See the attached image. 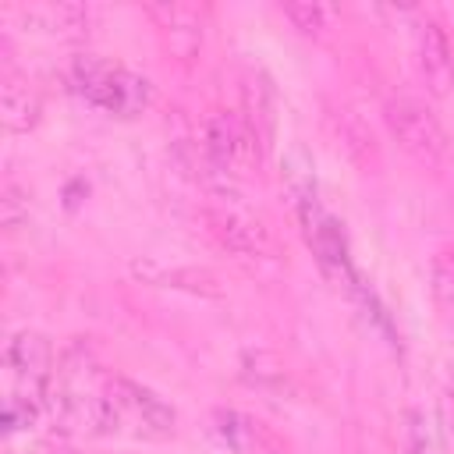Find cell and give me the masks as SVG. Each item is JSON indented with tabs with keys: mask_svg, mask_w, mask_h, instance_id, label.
<instances>
[{
	"mask_svg": "<svg viewBox=\"0 0 454 454\" xmlns=\"http://www.w3.org/2000/svg\"><path fill=\"white\" fill-rule=\"evenodd\" d=\"M326 121H330V131H333L337 145H340V149H344L365 174L380 167V145H376V135L369 131V124H365L355 110H348V106H333Z\"/></svg>",
	"mask_w": 454,
	"mask_h": 454,
	"instance_id": "cell-11",
	"label": "cell"
},
{
	"mask_svg": "<svg viewBox=\"0 0 454 454\" xmlns=\"http://www.w3.org/2000/svg\"><path fill=\"white\" fill-rule=\"evenodd\" d=\"M142 11L153 21L163 53L184 67L195 64V57L202 53V35H206L202 11L195 4H177V0H156V4H145Z\"/></svg>",
	"mask_w": 454,
	"mask_h": 454,
	"instance_id": "cell-5",
	"label": "cell"
},
{
	"mask_svg": "<svg viewBox=\"0 0 454 454\" xmlns=\"http://www.w3.org/2000/svg\"><path fill=\"white\" fill-rule=\"evenodd\" d=\"M280 14L291 21V28L305 39H326L333 28V7L312 4V0H287L280 4Z\"/></svg>",
	"mask_w": 454,
	"mask_h": 454,
	"instance_id": "cell-14",
	"label": "cell"
},
{
	"mask_svg": "<svg viewBox=\"0 0 454 454\" xmlns=\"http://www.w3.org/2000/svg\"><path fill=\"white\" fill-rule=\"evenodd\" d=\"M383 124H387L390 138L401 145V153L411 156L419 167L443 170L450 163V138H447L440 117L433 114V106H426L422 99L390 96L383 103Z\"/></svg>",
	"mask_w": 454,
	"mask_h": 454,
	"instance_id": "cell-1",
	"label": "cell"
},
{
	"mask_svg": "<svg viewBox=\"0 0 454 454\" xmlns=\"http://www.w3.org/2000/svg\"><path fill=\"white\" fill-rule=\"evenodd\" d=\"M0 220L7 227V234H14L28 220V192L18 181H11V177L0 188Z\"/></svg>",
	"mask_w": 454,
	"mask_h": 454,
	"instance_id": "cell-17",
	"label": "cell"
},
{
	"mask_svg": "<svg viewBox=\"0 0 454 454\" xmlns=\"http://www.w3.org/2000/svg\"><path fill=\"white\" fill-rule=\"evenodd\" d=\"M206 231L216 238V245L238 259L248 262H277L280 259V245L273 238V231L266 227V220L245 213L241 206H209L206 209Z\"/></svg>",
	"mask_w": 454,
	"mask_h": 454,
	"instance_id": "cell-4",
	"label": "cell"
},
{
	"mask_svg": "<svg viewBox=\"0 0 454 454\" xmlns=\"http://www.w3.org/2000/svg\"><path fill=\"white\" fill-rule=\"evenodd\" d=\"M25 18H28L35 28H43V32H50V35H60V39H85L89 28H92V7L71 4V0L28 7Z\"/></svg>",
	"mask_w": 454,
	"mask_h": 454,
	"instance_id": "cell-12",
	"label": "cell"
},
{
	"mask_svg": "<svg viewBox=\"0 0 454 454\" xmlns=\"http://www.w3.org/2000/svg\"><path fill=\"white\" fill-rule=\"evenodd\" d=\"M74 78H78V89L96 106H106L114 114H131V110L145 106V99H149V82L145 78H138L124 67L96 64L92 57L74 64Z\"/></svg>",
	"mask_w": 454,
	"mask_h": 454,
	"instance_id": "cell-6",
	"label": "cell"
},
{
	"mask_svg": "<svg viewBox=\"0 0 454 454\" xmlns=\"http://www.w3.org/2000/svg\"><path fill=\"white\" fill-rule=\"evenodd\" d=\"M429 294L443 316H454V245L429 259Z\"/></svg>",
	"mask_w": 454,
	"mask_h": 454,
	"instance_id": "cell-16",
	"label": "cell"
},
{
	"mask_svg": "<svg viewBox=\"0 0 454 454\" xmlns=\"http://www.w3.org/2000/svg\"><path fill=\"white\" fill-rule=\"evenodd\" d=\"M106 394H110V404H114V415H117V429L131 426V433L145 436V440L174 436L177 411L156 390H149L145 383H138L131 376H121V372H110L106 376Z\"/></svg>",
	"mask_w": 454,
	"mask_h": 454,
	"instance_id": "cell-3",
	"label": "cell"
},
{
	"mask_svg": "<svg viewBox=\"0 0 454 454\" xmlns=\"http://www.w3.org/2000/svg\"><path fill=\"white\" fill-rule=\"evenodd\" d=\"M4 372H7V401L25 404L32 411H46V397L57 372V355L46 333L18 330L4 348Z\"/></svg>",
	"mask_w": 454,
	"mask_h": 454,
	"instance_id": "cell-2",
	"label": "cell"
},
{
	"mask_svg": "<svg viewBox=\"0 0 454 454\" xmlns=\"http://www.w3.org/2000/svg\"><path fill=\"white\" fill-rule=\"evenodd\" d=\"M440 419H443V429L454 443V383H447L443 394H440Z\"/></svg>",
	"mask_w": 454,
	"mask_h": 454,
	"instance_id": "cell-19",
	"label": "cell"
},
{
	"mask_svg": "<svg viewBox=\"0 0 454 454\" xmlns=\"http://www.w3.org/2000/svg\"><path fill=\"white\" fill-rule=\"evenodd\" d=\"M39 114H43V99L32 89V82L21 71L4 67V74H0V117H4V128L14 131V135L32 131L39 124Z\"/></svg>",
	"mask_w": 454,
	"mask_h": 454,
	"instance_id": "cell-10",
	"label": "cell"
},
{
	"mask_svg": "<svg viewBox=\"0 0 454 454\" xmlns=\"http://www.w3.org/2000/svg\"><path fill=\"white\" fill-rule=\"evenodd\" d=\"M404 440H408V454H433V436L426 429V419L419 411H408V429H404Z\"/></svg>",
	"mask_w": 454,
	"mask_h": 454,
	"instance_id": "cell-18",
	"label": "cell"
},
{
	"mask_svg": "<svg viewBox=\"0 0 454 454\" xmlns=\"http://www.w3.org/2000/svg\"><path fill=\"white\" fill-rule=\"evenodd\" d=\"M241 376H245V383H252L259 390H284L291 383L284 362L273 351H248L241 358Z\"/></svg>",
	"mask_w": 454,
	"mask_h": 454,
	"instance_id": "cell-15",
	"label": "cell"
},
{
	"mask_svg": "<svg viewBox=\"0 0 454 454\" xmlns=\"http://www.w3.org/2000/svg\"><path fill=\"white\" fill-rule=\"evenodd\" d=\"M135 273L145 277L149 284H160V287H177V291H192V294H209V298H220L223 294V280L206 270V266H142L135 262Z\"/></svg>",
	"mask_w": 454,
	"mask_h": 454,
	"instance_id": "cell-13",
	"label": "cell"
},
{
	"mask_svg": "<svg viewBox=\"0 0 454 454\" xmlns=\"http://www.w3.org/2000/svg\"><path fill=\"white\" fill-rule=\"evenodd\" d=\"M277 103H273V85L262 71L248 67L241 74V128L248 135V145H252V160L259 163L273 142V124H277Z\"/></svg>",
	"mask_w": 454,
	"mask_h": 454,
	"instance_id": "cell-8",
	"label": "cell"
},
{
	"mask_svg": "<svg viewBox=\"0 0 454 454\" xmlns=\"http://www.w3.org/2000/svg\"><path fill=\"white\" fill-rule=\"evenodd\" d=\"M415 67L429 96H447L454 89V46L436 18H419L415 25Z\"/></svg>",
	"mask_w": 454,
	"mask_h": 454,
	"instance_id": "cell-7",
	"label": "cell"
},
{
	"mask_svg": "<svg viewBox=\"0 0 454 454\" xmlns=\"http://www.w3.org/2000/svg\"><path fill=\"white\" fill-rule=\"evenodd\" d=\"M213 429L238 454H287V443L262 419H255L241 408H216Z\"/></svg>",
	"mask_w": 454,
	"mask_h": 454,
	"instance_id": "cell-9",
	"label": "cell"
}]
</instances>
